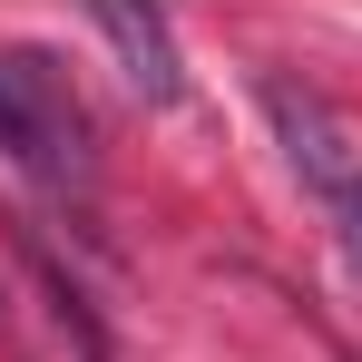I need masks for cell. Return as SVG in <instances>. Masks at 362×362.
<instances>
[{
	"mask_svg": "<svg viewBox=\"0 0 362 362\" xmlns=\"http://www.w3.org/2000/svg\"><path fill=\"white\" fill-rule=\"evenodd\" d=\"M264 118H274V137H284L294 177L323 196L333 245H343V264H353V284H362V137L343 127L333 98H313V88H294V78H264Z\"/></svg>",
	"mask_w": 362,
	"mask_h": 362,
	"instance_id": "6da1fadb",
	"label": "cell"
},
{
	"mask_svg": "<svg viewBox=\"0 0 362 362\" xmlns=\"http://www.w3.org/2000/svg\"><path fill=\"white\" fill-rule=\"evenodd\" d=\"M88 20H98V40L118 49L127 88H137L147 108H177L186 98V59H177V30H167L157 0H88Z\"/></svg>",
	"mask_w": 362,
	"mask_h": 362,
	"instance_id": "3957f363",
	"label": "cell"
},
{
	"mask_svg": "<svg viewBox=\"0 0 362 362\" xmlns=\"http://www.w3.org/2000/svg\"><path fill=\"white\" fill-rule=\"evenodd\" d=\"M78 137H88V127H78V108L59 98V78H49V69L30 59V49H20V59H0V147H10L30 177L69 186L78 167H88V157H78Z\"/></svg>",
	"mask_w": 362,
	"mask_h": 362,
	"instance_id": "7a4b0ae2",
	"label": "cell"
}]
</instances>
